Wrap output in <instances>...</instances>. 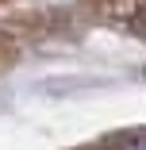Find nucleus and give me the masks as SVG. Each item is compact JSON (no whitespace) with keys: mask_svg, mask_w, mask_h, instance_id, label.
<instances>
[{"mask_svg":"<svg viewBox=\"0 0 146 150\" xmlns=\"http://www.w3.org/2000/svg\"><path fill=\"white\" fill-rule=\"evenodd\" d=\"M115 150H146V135H127L115 142Z\"/></svg>","mask_w":146,"mask_h":150,"instance_id":"f257e3e1","label":"nucleus"}]
</instances>
